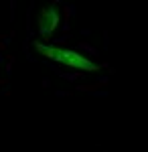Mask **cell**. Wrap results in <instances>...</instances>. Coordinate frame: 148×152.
I'll list each match as a JSON object with an SVG mask.
<instances>
[{
	"label": "cell",
	"mask_w": 148,
	"mask_h": 152,
	"mask_svg": "<svg viewBox=\"0 0 148 152\" xmlns=\"http://www.w3.org/2000/svg\"><path fill=\"white\" fill-rule=\"evenodd\" d=\"M34 49L45 59L57 61V63L65 65V67H71V69H79V71H97L100 69V65H95L85 55H81L79 51H73V49L53 47V45H43V43H34Z\"/></svg>",
	"instance_id": "1"
},
{
	"label": "cell",
	"mask_w": 148,
	"mask_h": 152,
	"mask_svg": "<svg viewBox=\"0 0 148 152\" xmlns=\"http://www.w3.org/2000/svg\"><path fill=\"white\" fill-rule=\"evenodd\" d=\"M39 33L43 39H51L53 33L57 31L59 23H61V18H59V12L57 8H53V6H49V8H43V10L39 12Z\"/></svg>",
	"instance_id": "2"
}]
</instances>
